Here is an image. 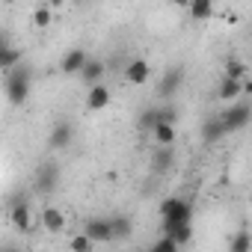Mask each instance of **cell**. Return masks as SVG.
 Instances as JSON below:
<instances>
[{
	"label": "cell",
	"instance_id": "1",
	"mask_svg": "<svg viewBox=\"0 0 252 252\" xmlns=\"http://www.w3.org/2000/svg\"><path fill=\"white\" fill-rule=\"evenodd\" d=\"M190 222H193V208H190L187 199L169 196V199L160 202V231L169 234V237H175L178 246H187L193 240Z\"/></svg>",
	"mask_w": 252,
	"mask_h": 252
},
{
	"label": "cell",
	"instance_id": "2",
	"mask_svg": "<svg viewBox=\"0 0 252 252\" xmlns=\"http://www.w3.org/2000/svg\"><path fill=\"white\" fill-rule=\"evenodd\" d=\"M60 181H63V169L57 160H42L33 172V190L39 196H51L60 190Z\"/></svg>",
	"mask_w": 252,
	"mask_h": 252
},
{
	"label": "cell",
	"instance_id": "3",
	"mask_svg": "<svg viewBox=\"0 0 252 252\" xmlns=\"http://www.w3.org/2000/svg\"><path fill=\"white\" fill-rule=\"evenodd\" d=\"M249 119H252V107H249L246 101L228 104V110L220 113V122H222L225 134H237V131H243L246 125H249Z\"/></svg>",
	"mask_w": 252,
	"mask_h": 252
},
{
	"label": "cell",
	"instance_id": "4",
	"mask_svg": "<svg viewBox=\"0 0 252 252\" xmlns=\"http://www.w3.org/2000/svg\"><path fill=\"white\" fill-rule=\"evenodd\" d=\"M158 122H175V107H146V110H140L137 128L143 134H149Z\"/></svg>",
	"mask_w": 252,
	"mask_h": 252
},
{
	"label": "cell",
	"instance_id": "5",
	"mask_svg": "<svg viewBox=\"0 0 252 252\" xmlns=\"http://www.w3.org/2000/svg\"><path fill=\"white\" fill-rule=\"evenodd\" d=\"M181 83H184V65H169V68L163 71L160 83H158V95H160V98H172V95L181 89Z\"/></svg>",
	"mask_w": 252,
	"mask_h": 252
},
{
	"label": "cell",
	"instance_id": "6",
	"mask_svg": "<svg viewBox=\"0 0 252 252\" xmlns=\"http://www.w3.org/2000/svg\"><path fill=\"white\" fill-rule=\"evenodd\" d=\"M83 234L92 240V243H110L113 240V231H110V217H92L83 222Z\"/></svg>",
	"mask_w": 252,
	"mask_h": 252
},
{
	"label": "cell",
	"instance_id": "7",
	"mask_svg": "<svg viewBox=\"0 0 252 252\" xmlns=\"http://www.w3.org/2000/svg\"><path fill=\"white\" fill-rule=\"evenodd\" d=\"M71 140H74V128L68 122H57L51 128V134H48V149L51 152H65L71 146Z\"/></svg>",
	"mask_w": 252,
	"mask_h": 252
},
{
	"label": "cell",
	"instance_id": "8",
	"mask_svg": "<svg viewBox=\"0 0 252 252\" xmlns=\"http://www.w3.org/2000/svg\"><path fill=\"white\" fill-rule=\"evenodd\" d=\"M30 86H33V80L6 74V101H9L12 107H21V104L30 98Z\"/></svg>",
	"mask_w": 252,
	"mask_h": 252
},
{
	"label": "cell",
	"instance_id": "9",
	"mask_svg": "<svg viewBox=\"0 0 252 252\" xmlns=\"http://www.w3.org/2000/svg\"><path fill=\"white\" fill-rule=\"evenodd\" d=\"M110 101H113L110 86H104V83H92V86L86 89V110H92V113L107 110V107H110Z\"/></svg>",
	"mask_w": 252,
	"mask_h": 252
},
{
	"label": "cell",
	"instance_id": "10",
	"mask_svg": "<svg viewBox=\"0 0 252 252\" xmlns=\"http://www.w3.org/2000/svg\"><path fill=\"white\" fill-rule=\"evenodd\" d=\"M125 77H128V83H134V86L149 83V77H152V65H149V60L134 57L128 65H125Z\"/></svg>",
	"mask_w": 252,
	"mask_h": 252
},
{
	"label": "cell",
	"instance_id": "11",
	"mask_svg": "<svg viewBox=\"0 0 252 252\" xmlns=\"http://www.w3.org/2000/svg\"><path fill=\"white\" fill-rule=\"evenodd\" d=\"M152 172L155 175H166L172 166H175V152H172V146H158L155 152H152Z\"/></svg>",
	"mask_w": 252,
	"mask_h": 252
},
{
	"label": "cell",
	"instance_id": "12",
	"mask_svg": "<svg viewBox=\"0 0 252 252\" xmlns=\"http://www.w3.org/2000/svg\"><path fill=\"white\" fill-rule=\"evenodd\" d=\"M246 89H249V83H246V80H237V77H222V83H220V101L231 104V101H237Z\"/></svg>",
	"mask_w": 252,
	"mask_h": 252
},
{
	"label": "cell",
	"instance_id": "13",
	"mask_svg": "<svg viewBox=\"0 0 252 252\" xmlns=\"http://www.w3.org/2000/svg\"><path fill=\"white\" fill-rule=\"evenodd\" d=\"M9 220H12V225L18 228V231H30L33 228V217H30V205L24 202V199H18L15 205H12V211H9Z\"/></svg>",
	"mask_w": 252,
	"mask_h": 252
},
{
	"label": "cell",
	"instance_id": "14",
	"mask_svg": "<svg viewBox=\"0 0 252 252\" xmlns=\"http://www.w3.org/2000/svg\"><path fill=\"white\" fill-rule=\"evenodd\" d=\"M42 228H45V231H51V234L65 231V214H63L60 208H54V205L42 208Z\"/></svg>",
	"mask_w": 252,
	"mask_h": 252
},
{
	"label": "cell",
	"instance_id": "15",
	"mask_svg": "<svg viewBox=\"0 0 252 252\" xmlns=\"http://www.w3.org/2000/svg\"><path fill=\"white\" fill-rule=\"evenodd\" d=\"M222 137H228V134H225V128H222L220 116L205 119V125H202V143H205V146H217Z\"/></svg>",
	"mask_w": 252,
	"mask_h": 252
},
{
	"label": "cell",
	"instance_id": "16",
	"mask_svg": "<svg viewBox=\"0 0 252 252\" xmlns=\"http://www.w3.org/2000/svg\"><path fill=\"white\" fill-rule=\"evenodd\" d=\"M86 60H89V54H86L83 48H71V51L60 60V71H63V74H77Z\"/></svg>",
	"mask_w": 252,
	"mask_h": 252
},
{
	"label": "cell",
	"instance_id": "17",
	"mask_svg": "<svg viewBox=\"0 0 252 252\" xmlns=\"http://www.w3.org/2000/svg\"><path fill=\"white\" fill-rule=\"evenodd\" d=\"M104 71H107V65H104L101 60H92V57H89V60L83 63V68H80L77 74L83 77V83H86V86H92V83H101Z\"/></svg>",
	"mask_w": 252,
	"mask_h": 252
},
{
	"label": "cell",
	"instance_id": "18",
	"mask_svg": "<svg viewBox=\"0 0 252 252\" xmlns=\"http://www.w3.org/2000/svg\"><path fill=\"white\" fill-rule=\"evenodd\" d=\"M131 228H134L131 217H125V214L110 217V231H113V240H128V237H131Z\"/></svg>",
	"mask_w": 252,
	"mask_h": 252
},
{
	"label": "cell",
	"instance_id": "19",
	"mask_svg": "<svg viewBox=\"0 0 252 252\" xmlns=\"http://www.w3.org/2000/svg\"><path fill=\"white\" fill-rule=\"evenodd\" d=\"M149 134L155 137L158 146H172L175 143V122H158Z\"/></svg>",
	"mask_w": 252,
	"mask_h": 252
},
{
	"label": "cell",
	"instance_id": "20",
	"mask_svg": "<svg viewBox=\"0 0 252 252\" xmlns=\"http://www.w3.org/2000/svg\"><path fill=\"white\" fill-rule=\"evenodd\" d=\"M24 57H21V51L15 48V45H9V42H3L0 45V71H9L15 63H21Z\"/></svg>",
	"mask_w": 252,
	"mask_h": 252
},
{
	"label": "cell",
	"instance_id": "21",
	"mask_svg": "<svg viewBox=\"0 0 252 252\" xmlns=\"http://www.w3.org/2000/svg\"><path fill=\"white\" fill-rule=\"evenodd\" d=\"M190 18L193 21H208L214 15V0H190Z\"/></svg>",
	"mask_w": 252,
	"mask_h": 252
},
{
	"label": "cell",
	"instance_id": "22",
	"mask_svg": "<svg viewBox=\"0 0 252 252\" xmlns=\"http://www.w3.org/2000/svg\"><path fill=\"white\" fill-rule=\"evenodd\" d=\"M225 77L246 80V63H243L240 57H228V60H225Z\"/></svg>",
	"mask_w": 252,
	"mask_h": 252
},
{
	"label": "cell",
	"instance_id": "23",
	"mask_svg": "<svg viewBox=\"0 0 252 252\" xmlns=\"http://www.w3.org/2000/svg\"><path fill=\"white\" fill-rule=\"evenodd\" d=\"M249 249H252V237H249L246 228H240V231L234 234V240L228 243V252H249Z\"/></svg>",
	"mask_w": 252,
	"mask_h": 252
},
{
	"label": "cell",
	"instance_id": "24",
	"mask_svg": "<svg viewBox=\"0 0 252 252\" xmlns=\"http://www.w3.org/2000/svg\"><path fill=\"white\" fill-rule=\"evenodd\" d=\"M181 246L175 243V237H169V234H163V237H158L155 243H152V252H178Z\"/></svg>",
	"mask_w": 252,
	"mask_h": 252
},
{
	"label": "cell",
	"instance_id": "25",
	"mask_svg": "<svg viewBox=\"0 0 252 252\" xmlns=\"http://www.w3.org/2000/svg\"><path fill=\"white\" fill-rule=\"evenodd\" d=\"M51 21H54V12H51V6H39V9L33 12V24H36L39 30H45Z\"/></svg>",
	"mask_w": 252,
	"mask_h": 252
},
{
	"label": "cell",
	"instance_id": "26",
	"mask_svg": "<svg viewBox=\"0 0 252 252\" xmlns=\"http://www.w3.org/2000/svg\"><path fill=\"white\" fill-rule=\"evenodd\" d=\"M68 246H71L74 252H89V249H92L95 243H92V240H89L86 234H77V237H71V243H68Z\"/></svg>",
	"mask_w": 252,
	"mask_h": 252
},
{
	"label": "cell",
	"instance_id": "27",
	"mask_svg": "<svg viewBox=\"0 0 252 252\" xmlns=\"http://www.w3.org/2000/svg\"><path fill=\"white\" fill-rule=\"evenodd\" d=\"M172 3H175L178 9H187V6H190V0H172Z\"/></svg>",
	"mask_w": 252,
	"mask_h": 252
},
{
	"label": "cell",
	"instance_id": "28",
	"mask_svg": "<svg viewBox=\"0 0 252 252\" xmlns=\"http://www.w3.org/2000/svg\"><path fill=\"white\" fill-rule=\"evenodd\" d=\"M65 3V0H51V6H63Z\"/></svg>",
	"mask_w": 252,
	"mask_h": 252
},
{
	"label": "cell",
	"instance_id": "29",
	"mask_svg": "<svg viewBox=\"0 0 252 252\" xmlns=\"http://www.w3.org/2000/svg\"><path fill=\"white\" fill-rule=\"evenodd\" d=\"M6 3H15V0H6Z\"/></svg>",
	"mask_w": 252,
	"mask_h": 252
}]
</instances>
